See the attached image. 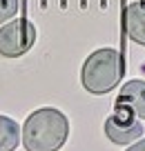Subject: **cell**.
Instances as JSON below:
<instances>
[{
  "label": "cell",
  "mask_w": 145,
  "mask_h": 151,
  "mask_svg": "<svg viewBox=\"0 0 145 151\" xmlns=\"http://www.w3.org/2000/svg\"><path fill=\"white\" fill-rule=\"evenodd\" d=\"M69 136V120L54 107H42L29 113L23 124L20 140L27 151H58Z\"/></svg>",
  "instance_id": "1"
},
{
  "label": "cell",
  "mask_w": 145,
  "mask_h": 151,
  "mask_svg": "<svg viewBox=\"0 0 145 151\" xmlns=\"http://www.w3.org/2000/svg\"><path fill=\"white\" fill-rule=\"evenodd\" d=\"M123 73H125V62L121 53L116 49H98L89 53V58L85 60L83 71H80V82L85 91L94 96H103L109 93L121 82Z\"/></svg>",
  "instance_id": "2"
},
{
  "label": "cell",
  "mask_w": 145,
  "mask_h": 151,
  "mask_svg": "<svg viewBox=\"0 0 145 151\" xmlns=\"http://www.w3.org/2000/svg\"><path fill=\"white\" fill-rule=\"evenodd\" d=\"M36 27L29 20L18 18L5 22L0 27V56L2 58H18L27 53L36 42Z\"/></svg>",
  "instance_id": "3"
},
{
  "label": "cell",
  "mask_w": 145,
  "mask_h": 151,
  "mask_svg": "<svg viewBox=\"0 0 145 151\" xmlns=\"http://www.w3.org/2000/svg\"><path fill=\"white\" fill-rule=\"evenodd\" d=\"M105 136L114 145H132L143 136V120L134 118L130 109L114 104V116L105 120Z\"/></svg>",
  "instance_id": "4"
},
{
  "label": "cell",
  "mask_w": 145,
  "mask_h": 151,
  "mask_svg": "<svg viewBox=\"0 0 145 151\" xmlns=\"http://www.w3.org/2000/svg\"><path fill=\"white\" fill-rule=\"evenodd\" d=\"M118 107L130 109V113L138 120H145V80H130L121 89L116 98Z\"/></svg>",
  "instance_id": "5"
},
{
  "label": "cell",
  "mask_w": 145,
  "mask_h": 151,
  "mask_svg": "<svg viewBox=\"0 0 145 151\" xmlns=\"http://www.w3.org/2000/svg\"><path fill=\"white\" fill-rule=\"evenodd\" d=\"M125 24H127V36L134 42L145 47V2H134L127 7Z\"/></svg>",
  "instance_id": "6"
},
{
  "label": "cell",
  "mask_w": 145,
  "mask_h": 151,
  "mask_svg": "<svg viewBox=\"0 0 145 151\" xmlns=\"http://www.w3.org/2000/svg\"><path fill=\"white\" fill-rule=\"evenodd\" d=\"M20 140V127L16 120L0 116V151H14Z\"/></svg>",
  "instance_id": "7"
},
{
  "label": "cell",
  "mask_w": 145,
  "mask_h": 151,
  "mask_svg": "<svg viewBox=\"0 0 145 151\" xmlns=\"http://www.w3.org/2000/svg\"><path fill=\"white\" fill-rule=\"evenodd\" d=\"M18 14V0H0V22H7Z\"/></svg>",
  "instance_id": "8"
},
{
  "label": "cell",
  "mask_w": 145,
  "mask_h": 151,
  "mask_svg": "<svg viewBox=\"0 0 145 151\" xmlns=\"http://www.w3.org/2000/svg\"><path fill=\"white\" fill-rule=\"evenodd\" d=\"M125 151H145V138H143V140L132 142V147H127Z\"/></svg>",
  "instance_id": "9"
}]
</instances>
